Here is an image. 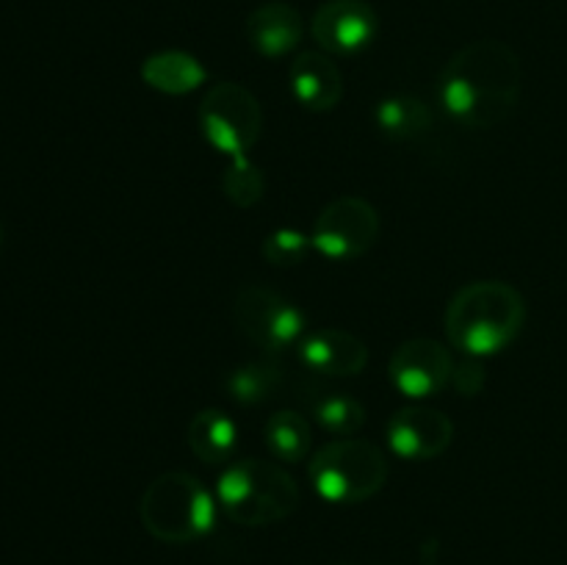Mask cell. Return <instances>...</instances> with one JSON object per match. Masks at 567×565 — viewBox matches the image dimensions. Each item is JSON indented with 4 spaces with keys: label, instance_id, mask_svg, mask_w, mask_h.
<instances>
[{
    "label": "cell",
    "instance_id": "obj_21",
    "mask_svg": "<svg viewBox=\"0 0 567 565\" xmlns=\"http://www.w3.org/2000/svg\"><path fill=\"white\" fill-rule=\"evenodd\" d=\"M221 192L238 208H252L255 203H260L266 192V177L264 170L258 164L241 155V158H230V166L221 175Z\"/></svg>",
    "mask_w": 567,
    "mask_h": 565
},
{
    "label": "cell",
    "instance_id": "obj_8",
    "mask_svg": "<svg viewBox=\"0 0 567 565\" xmlns=\"http://www.w3.org/2000/svg\"><path fill=\"white\" fill-rule=\"evenodd\" d=\"M377 236H380V214L369 199L354 194L324 205L310 230L316 253L338 264L363 258L377 244Z\"/></svg>",
    "mask_w": 567,
    "mask_h": 565
},
{
    "label": "cell",
    "instance_id": "obj_23",
    "mask_svg": "<svg viewBox=\"0 0 567 565\" xmlns=\"http://www.w3.org/2000/svg\"><path fill=\"white\" fill-rule=\"evenodd\" d=\"M485 369L480 366V358H468L465 355L463 363H454V371H452V386L454 391L463 393V397H476V393L482 391V386H485Z\"/></svg>",
    "mask_w": 567,
    "mask_h": 565
},
{
    "label": "cell",
    "instance_id": "obj_18",
    "mask_svg": "<svg viewBox=\"0 0 567 565\" xmlns=\"http://www.w3.org/2000/svg\"><path fill=\"white\" fill-rule=\"evenodd\" d=\"M264 441L271 458L282 460V463H302L313 443V432H310L308 419L297 410H277L266 419L264 424Z\"/></svg>",
    "mask_w": 567,
    "mask_h": 565
},
{
    "label": "cell",
    "instance_id": "obj_9",
    "mask_svg": "<svg viewBox=\"0 0 567 565\" xmlns=\"http://www.w3.org/2000/svg\"><path fill=\"white\" fill-rule=\"evenodd\" d=\"M454 360L441 341L410 338L388 360L391 386L408 399H430L452 386Z\"/></svg>",
    "mask_w": 567,
    "mask_h": 565
},
{
    "label": "cell",
    "instance_id": "obj_6",
    "mask_svg": "<svg viewBox=\"0 0 567 565\" xmlns=\"http://www.w3.org/2000/svg\"><path fill=\"white\" fill-rule=\"evenodd\" d=\"M197 120L210 147L230 158L247 155L264 133V109L258 97L233 81L216 83L205 92Z\"/></svg>",
    "mask_w": 567,
    "mask_h": 565
},
{
    "label": "cell",
    "instance_id": "obj_17",
    "mask_svg": "<svg viewBox=\"0 0 567 565\" xmlns=\"http://www.w3.org/2000/svg\"><path fill=\"white\" fill-rule=\"evenodd\" d=\"M432 111L424 100L413 97V94H391V97L380 100L374 109V122L380 127L382 136L391 142H413L421 138L432 127Z\"/></svg>",
    "mask_w": 567,
    "mask_h": 565
},
{
    "label": "cell",
    "instance_id": "obj_13",
    "mask_svg": "<svg viewBox=\"0 0 567 565\" xmlns=\"http://www.w3.org/2000/svg\"><path fill=\"white\" fill-rule=\"evenodd\" d=\"M288 86L297 103L313 114L332 111L343 97V75L336 61L319 50H308L293 59L288 70Z\"/></svg>",
    "mask_w": 567,
    "mask_h": 565
},
{
    "label": "cell",
    "instance_id": "obj_15",
    "mask_svg": "<svg viewBox=\"0 0 567 565\" xmlns=\"http://www.w3.org/2000/svg\"><path fill=\"white\" fill-rule=\"evenodd\" d=\"M238 427L225 410H199L188 424V449L205 465H227L236 454Z\"/></svg>",
    "mask_w": 567,
    "mask_h": 565
},
{
    "label": "cell",
    "instance_id": "obj_14",
    "mask_svg": "<svg viewBox=\"0 0 567 565\" xmlns=\"http://www.w3.org/2000/svg\"><path fill=\"white\" fill-rule=\"evenodd\" d=\"M247 42L255 53L266 59H282L293 53L305 37V20L293 6L288 3H266L258 6L244 22Z\"/></svg>",
    "mask_w": 567,
    "mask_h": 565
},
{
    "label": "cell",
    "instance_id": "obj_1",
    "mask_svg": "<svg viewBox=\"0 0 567 565\" xmlns=\"http://www.w3.org/2000/svg\"><path fill=\"white\" fill-rule=\"evenodd\" d=\"M524 70L509 44L480 39L446 61L437 81V100L465 127H496L520 100Z\"/></svg>",
    "mask_w": 567,
    "mask_h": 565
},
{
    "label": "cell",
    "instance_id": "obj_7",
    "mask_svg": "<svg viewBox=\"0 0 567 565\" xmlns=\"http://www.w3.org/2000/svg\"><path fill=\"white\" fill-rule=\"evenodd\" d=\"M238 330L266 355L293 349L308 336V316L288 297L264 286H244L233 305Z\"/></svg>",
    "mask_w": 567,
    "mask_h": 565
},
{
    "label": "cell",
    "instance_id": "obj_3",
    "mask_svg": "<svg viewBox=\"0 0 567 565\" xmlns=\"http://www.w3.org/2000/svg\"><path fill=\"white\" fill-rule=\"evenodd\" d=\"M221 513L241 526H269L293 515L299 485L282 465L258 458H241L225 465L216 482Z\"/></svg>",
    "mask_w": 567,
    "mask_h": 565
},
{
    "label": "cell",
    "instance_id": "obj_5",
    "mask_svg": "<svg viewBox=\"0 0 567 565\" xmlns=\"http://www.w3.org/2000/svg\"><path fill=\"white\" fill-rule=\"evenodd\" d=\"M308 476L324 502L363 504L385 487L388 458L363 438H336L313 454Z\"/></svg>",
    "mask_w": 567,
    "mask_h": 565
},
{
    "label": "cell",
    "instance_id": "obj_22",
    "mask_svg": "<svg viewBox=\"0 0 567 565\" xmlns=\"http://www.w3.org/2000/svg\"><path fill=\"white\" fill-rule=\"evenodd\" d=\"M313 242L308 233L297 230V227H277L260 244V253L271 266H299L308 260Z\"/></svg>",
    "mask_w": 567,
    "mask_h": 565
},
{
    "label": "cell",
    "instance_id": "obj_16",
    "mask_svg": "<svg viewBox=\"0 0 567 565\" xmlns=\"http://www.w3.org/2000/svg\"><path fill=\"white\" fill-rule=\"evenodd\" d=\"M208 78L199 59L183 50H161L142 64V81L164 94H192Z\"/></svg>",
    "mask_w": 567,
    "mask_h": 565
},
{
    "label": "cell",
    "instance_id": "obj_19",
    "mask_svg": "<svg viewBox=\"0 0 567 565\" xmlns=\"http://www.w3.org/2000/svg\"><path fill=\"white\" fill-rule=\"evenodd\" d=\"M280 382L282 374L275 363H269V360H255V363L236 366L227 374L225 388L233 402L255 408L260 402H269L277 393V388H280Z\"/></svg>",
    "mask_w": 567,
    "mask_h": 565
},
{
    "label": "cell",
    "instance_id": "obj_12",
    "mask_svg": "<svg viewBox=\"0 0 567 565\" xmlns=\"http://www.w3.org/2000/svg\"><path fill=\"white\" fill-rule=\"evenodd\" d=\"M297 349L308 369L327 377H358L369 363V347L354 332L338 327L308 332Z\"/></svg>",
    "mask_w": 567,
    "mask_h": 565
},
{
    "label": "cell",
    "instance_id": "obj_4",
    "mask_svg": "<svg viewBox=\"0 0 567 565\" xmlns=\"http://www.w3.org/2000/svg\"><path fill=\"white\" fill-rule=\"evenodd\" d=\"M138 515L144 530L158 541L192 543L214 530L216 499L197 476L166 471L147 485Z\"/></svg>",
    "mask_w": 567,
    "mask_h": 565
},
{
    "label": "cell",
    "instance_id": "obj_20",
    "mask_svg": "<svg viewBox=\"0 0 567 565\" xmlns=\"http://www.w3.org/2000/svg\"><path fill=\"white\" fill-rule=\"evenodd\" d=\"M313 419L327 432L349 438L365 424V408L354 397H347V393H324L313 402Z\"/></svg>",
    "mask_w": 567,
    "mask_h": 565
},
{
    "label": "cell",
    "instance_id": "obj_2",
    "mask_svg": "<svg viewBox=\"0 0 567 565\" xmlns=\"http://www.w3.org/2000/svg\"><path fill=\"white\" fill-rule=\"evenodd\" d=\"M526 302L504 280H476L460 288L446 308V336L468 358L504 352L520 336Z\"/></svg>",
    "mask_w": 567,
    "mask_h": 565
},
{
    "label": "cell",
    "instance_id": "obj_10",
    "mask_svg": "<svg viewBox=\"0 0 567 565\" xmlns=\"http://www.w3.org/2000/svg\"><path fill=\"white\" fill-rule=\"evenodd\" d=\"M374 6L365 0H327L316 9L310 33L321 50L330 55H358L369 50L377 39Z\"/></svg>",
    "mask_w": 567,
    "mask_h": 565
},
{
    "label": "cell",
    "instance_id": "obj_24",
    "mask_svg": "<svg viewBox=\"0 0 567 565\" xmlns=\"http://www.w3.org/2000/svg\"><path fill=\"white\" fill-rule=\"evenodd\" d=\"M0 247H3V219H0Z\"/></svg>",
    "mask_w": 567,
    "mask_h": 565
},
{
    "label": "cell",
    "instance_id": "obj_11",
    "mask_svg": "<svg viewBox=\"0 0 567 565\" xmlns=\"http://www.w3.org/2000/svg\"><path fill=\"white\" fill-rule=\"evenodd\" d=\"M454 441V424L446 413L424 404L396 410L388 421V446L408 463H426L446 452Z\"/></svg>",
    "mask_w": 567,
    "mask_h": 565
}]
</instances>
